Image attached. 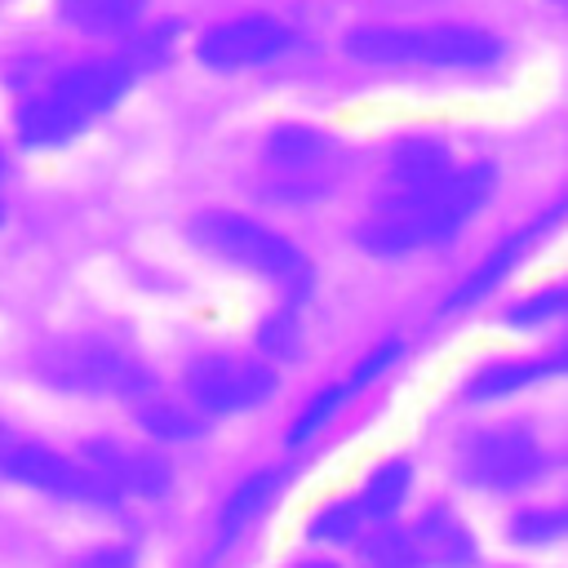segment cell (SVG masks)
<instances>
[{"label": "cell", "instance_id": "16", "mask_svg": "<svg viewBox=\"0 0 568 568\" xmlns=\"http://www.w3.org/2000/svg\"><path fill=\"white\" fill-rule=\"evenodd\" d=\"M275 488H280V470H262V475H248L235 493H231V501H226V510H222V537L231 541L248 519H257L262 510H266V501L275 497Z\"/></svg>", "mask_w": 568, "mask_h": 568}, {"label": "cell", "instance_id": "24", "mask_svg": "<svg viewBox=\"0 0 568 568\" xmlns=\"http://www.w3.org/2000/svg\"><path fill=\"white\" fill-rule=\"evenodd\" d=\"M71 568H133V555L129 550H93V555L75 559Z\"/></svg>", "mask_w": 568, "mask_h": 568}, {"label": "cell", "instance_id": "4", "mask_svg": "<svg viewBox=\"0 0 568 568\" xmlns=\"http://www.w3.org/2000/svg\"><path fill=\"white\" fill-rule=\"evenodd\" d=\"M40 373L62 386V390H80V395H146L151 373L120 351L115 342L102 337H80V342H62L40 359Z\"/></svg>", "mask_w": 568, "mask_h": 568}, {"label": "cell", "instance_id": "10", "mask_svg": "<svg viewBox=\"0 0 568 568\" xmlns=\"http://www.w3.org/2000/svg\"><path fill=\"white\" fill-rule=\"evenodd\" d=\"M89 466H93L115 493L155 497V493H164V484H169V470H164L160 457L138 453V448H124V444H111V439L89 444Z\"/></svg>", "mask_w": 568, "mask_h": 568}, {"label": "cell", "instance_id": "23", "mask_svg": "<svg viewBox=\"0 0 568 568\" xmlns=\"http://www.w3.org/2000/svg\"><path fill=\"white\" fill-rule=\"evenodd\" d=\"M395 355H399V342H382V346H377V351L355 368V377L346 382V395H351V390H364V386H368V382H373V377H377Z\"/></svg>", "mask_w": 568, "mask_h": 568}, {"label": "cell", "instance_id": "8", "mask_svg": "<svg viewBox=\"0 0 568 568\" xmlns=\"http://www.w3.org/2000/svg\"><path fill=\"white\" fill-rule=\"evenodd\" d=\"M186 386H191V399L209 413H244L275 390V373L244 355H204L191 364Z\"/></svg>", "mask_w": 568, "mask_h": 568}, {"label": "cell", "instance_id": "19", "mask_svg": "<svg viewBox=\"0 0 568 568\" xmlns=\"http://www.w3.org/2000/svg\"><path fill=\"white\" fill-rule=\"evenodd\" d=\"M138 417H142V426L151 430V435H164V439H191L200 426H195V417H186L182 408H173V404H164V399H146L142 408H138Z\"/></svg>", "mask_w": 568, "mask_h": 568}, {"label": "cell", "instance_id": "7", "mask_svg": "<svg viewBox=\"0 0 568 568\" xmlns=\"http://www.w3.org/2000/svg\"><path fill=\"white\" fill-rule=\"evenodd\" d=\"M293 44V31L271 13H240L209 27L195 44V58L213 71H248L280 58Z\"/></svg>", "mask_w": 568, "mask_h": 568}, {"label": "cell", "instance_id": "5", "mask_svg": "<svg viewBox=\"0 0 568 568\" xmlns=\"http://www.w3.org/2000/svg\"><path fill=\"white\" fill-rule=\"evenodd\" d=\"M195 240L209 253L226 257L231 266H244V271H257V275H271V280H297L306 271L302 253L284 235H275L262 222H248L240 213H204V217H195Z\"/></svg>", "mask_w": 568, "mask_h": 568}, {"label": "cell", "instance_id": "3", "mask_svg": "<svg viewBox=\"0 0 568 568\" xmlns=\"http://www.w3.org/2000/svg\"><path fill=\"white\" fill-rule=\"evenodd\" d=\"M346 53L368 67H430V71H479L501 58V40L462 27H355L346 31Z\"/></svg>", "mask_w": 568, "mask_h": 568}, {"label": "cell", "instance_id": "17", "mask_svg": "<svg viewBox=\"0 0 568 568\" xmlns=\"http://www.w3.org/2000/svg\"><path fill=\"white\" fill-rule=\"evenodd\" d=\"M324 138L306 124H280L271 138H266V160L271 164H284V169H306L315 160H324Z\"/></svg>", "mask_w": 568, "mask_h": 568}, {"label": "cell", "instance_id": "1", "mask_svg": "<svg viewBox=\"0 0 568 568\" xmlns=\"http://www.w3.org/2000/svg\"><path fill=\"white\" fill-rule=\"evenodd\" d=\"M488 191H493V169L488 164L448 173L426 195L404 200V204H386V213L364 226L359 244L382 253V257H395V253H408V248H422V244H444L448 235H457L475 217V209L488 200Z\"/></svg>", "mask_w": 568, "mask_h": 568}, {"label": "cell", "instance_id": "27", "mask_svg": "<svg viewBox=\"0 0 568 568\" xmlns=\"http://www.w3.org/2000/svg\"><path fill=\"white\" fill-rule=\"evenodd\" d=\"M550 4H559V9H568V0H550Z\"/></svg>", "mask_w": 568, "mask_h": 568}, {"label": "cell", "instance_id": "11", "mask_svg": "<svg viewBox=\"0 0 568 568\" xmlns=\"http://www.w3.org/2000/svg\"><path fill=\"white\" fill-rule=\"evenodd\" d=\"M448 151L444 142L435 138H404L395 151H390V204H404V200H417L426 195L430 186H439L448 178Z\"/></svg>", "mask_w": 568, "mask_h": 568}, {"label": "cell", "instance_id": "6", "mask_svg": "<svg viewBox=\"0 0 568 568\" xmlns=\"http://www.w3.org/2000/svg\"><path fill=\"white\" fill-rule=\"evenodd\" d=\"M0 475L18 479V484H31L49 497H62V501H89V506H111L120 493L93 470V466H80L44 444H31V439H9L4 453H0Z\"/></svg>", "mask_w": 568, "mask_h": 568}, {"label": "cell", "instance_id": "9", "mask_svg": "<svg viewBox=\"0 0 568 568\" xmlns=\"http://www.w3.org/2000/svg\"><path fill=\"white\" fill-rule=\"evenodd\" d=\"M537 444L524 430H484L466 448V475L484 488H519L537 475Z\"/></svg>", "mask_w": 568, "mask_h": 568}, {"label": "cell", "instance_id": "25", "mask_svg": "<svg viewBox=\"0 0 568 568\" xmlns=\"http://www.w3.org/2000/svg\"><path fill=\"white\" fill-rule=\"evenodd\" d=\"M9 439H13V430H4V426H0V453H4V444H9Z\"/></svg>", "mask_w": 568, "mask_h": 568}, {"label": "cell", "instance_id": "18", "mask_svg": "<svg viewBox=\"0 0 568 568\" xmlns=\"http://www.w3.org/2000/svg\"><path fill=\"white\" fill-rule=\"evenodd\" d=\"M404 493H408V462H386L364 484V497L355 501V510L368 515V519H390L395 506L404 501Z\"/></svg>", "mask_w": 568, "mask_h": 568}, {"label": "cell", "instance_id": "12", "mask_svg": "<svg viewBox=\"0 0 568 568\" xmlns=\"http://www.w3.org/2000/svg\"><path fill=\"white\" fill-rule=\"evenodd\" d=\"M555 373H568V342L550 355H537V359H506V364L479 368L466 382V399H501V395H510L519 386H532L541 377H555Z\"/></svg>", "mask_w": 568, "mask_h": 568}, {"label": "cell", "instance_id": "21", "mask_svg": "<svg viewBox=\"0 0 568 568\" xmlns=\"http://www.w3.org/2000/svg\"><path fill=\"white\" fill-rule=\"evenodd\" d=\"M364 559H368V568H422L417 564V550H413V537H404V532L373 537L368 550H364Z\"/></svg>", "mask_w": 568, "mask_h": 568}, {"label": "cell", "instance_id": "15", "mask_svg": "<svg viewBox=\"0 0 568 568\" xmlns=\"http://www.w3.org/2000/svg\"><path fill=\"white\" fill-rule=\"evenodd\" d=\"M146 4L151 0H58V13L84 36H120L142 22Z\"/></svg>", "mask_w": 568, "mask_h": 568}, {"label": "cell", "instance_id": "2", "mask_svg": "<svg viewBox=\"0 0 568 568\" xmlns=\"http://www.w3.org/2000/svg\"><path fill=\"white\" fill-rule=\"evenodd\" d=\"M133 84L129 58H102L62 71L53 84H44L18 115V138L27 146H58L75 138L84 124L106 115Z\"/></svg>", "mask_w": 568, "mask_h": 568}, {"label": "cell", "instance_id": "20", "mask_svg": "<svg viewBox=\"0 0 568 568\" xmlns=\"http://www.w3.org/2000/svg\"><path fill=\"white\" fill-rule=\"evenodd\" d=\"M342 399H346V386H328V390H320V395L302 408V417L293 422V435H288V439H293V444H306L320 426H328V422H333V413L342 408Z\"/></svg>", "mask_w": 568, "mask_h": 568}, {"label": "cell", "instance_id": "13", "mask_svg": "<svg viewBox=\"0 0 568 568\" xmlns=\"http://www.w3.org/2000/svg\"><path fill=\"white\" fill-rule=\"evenodd\" d=\"M541 226H546V222H541ZM541 226H524V231H515L510 240H501V244H497V248H493V253H488V257H484V262H479V266H475L457 288H453L448 311H466V306L484 302V297H488V293H493V288H497V284L519 266V257H524V253H528V244L541 235Z\"/></svg>", "mask_w": 568, "mask_h": 568}, {"label": "cell", "instance_id": "14", "mask_svg": "<svg viewBox=\"0 0 568 568\" xmlns=\"http://www.w3.org/2000/svg\"><path fill=\"white\" fill-rule=\"evenodd\" d=\"M413 550L422 568H466L475 559V541L470 532L448 515V510H430L422 515L417 532H413Z\"/></svg>", "mask_w": 568, "mask_h": 568}, {"label": "cell", "instance_id": "26", "mask_svg": "<svg viewBox=\"0 0 568 568\" xmlns=\"http://www.w3.org/2000/svg\"><path fill=\"white\" fill-rule=\"evenodd\" d=\"M297 568H337V564H320V559H311V564H297Z\"/></svg>", "mask_w": 568, "mask_h": 568}, {"label": "cell", "instance_id": "22", "mask_svg": "<svg viewBox=\"0 0 568 568\" xmlns=\"http://www.w3.org/2000/svg\"><path fill=\"white\" fill-rule=\"evenodd\" d=\"M359 510L355 506H328L315 524H311V532L320 537V541H346V537H355V528H359Z\"/></svg>", "mask_w": 568, "mask_h": 568}]
</instances>
